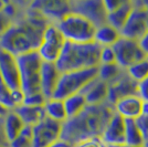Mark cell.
Listing matches in <instances>:
<instances>
[{
	"mask_svg": "<svg viewBox=\"0 0 148 147\" xmlns=\"http://www.w3.org/2000/svg\"><path fill=\"white\" fill-rule=\"evenodd\" d=\"M133 10L119 33L121 37L139 41V39L148 31L146 21L147 8L144 6L143 1H133Z\"/></svg>",
	"mask_w": 148,
	"mask_h": 147,
	"instance_id": "obj_10",
	"label": "cell"
},
{
	"mask_svg": "<svg viewBox=\"0 0 148 147\" xmlns=\"http://www.w3.org/2000/svg\"><path fill=\"white\" fill-rule=\"evenodd\" d=\"M11 19L8 18L6 14L3 13L2 10H0V37L1 34L7 30V28L11 25Z\"/></svg>",
	"mask_w": 148,
	"mask_h": 147,
	"instance_id": "obj_34",
	"label": "cell"
},
{
	"mask_svg": "<svg viewBox=\"0 0 148 147\" xmlns=\"http://www.w3.org/2000/svg\"><path fill=\"white\" fill-rule=\"evenodd\" d=\"M124 70L116 63L113 64H99L97 67V78L103 82L110 84L111 82L117 79Z\"/></svg>",
	"mask_w": 148,
	"mask_h": 147,
	"instance_id": "obj_26",
	"label": "cell"
},
{
	"mask_svg": "<svg viewBox=\"0 0 148 147\" xmlns=\"http://www.w3.org/2000/svg\"><path fill=\"white\" fill-rule=\"evenodd\" d=\"M0 78L11 91L20 89L17 56L0 49Z\"/></svg>",
	"mask_w": 148,
	"mask_h": 147,
	"instance_id": "obj_13",
	"label": "cell"
},
{
	"mask_svg": "<svg viewBox=\"0 0 148 147\" xmlns=\"http://www.w3.org/2000/svg\"><path fill=\"white\" fill-rule=\"evenodd\" d=\"M23 127L25 124L13 111H9L6 116L2 118V132L8 143L12 142L16 137H18Z\"/></svg>",
	"mask_w": 148,
	"mask_h": 147,
	"instance_id": "obj_21",
	"label": "cell"
},
{
	"mask_svg": "<svg viewBox=\"0 0 148 147\" xmlns=\"http://www.w3.org/2000/svg\"><path fill=\"white\" fill-rule=\"evenodd\" d=\"M124 144L133 147H144L142 131L136 120H125V142Z\"/></svg>",
	"mask_w": 148,
	"mask_h": 147,
	"instance_id": "obj_23",
	"label": "cell"
},
{
	"mask_svg": "<svg viewBox=\"0 0 148 147\" xmlns=\"http://www.w3.org/2000/svg\"><path fill=\"white\" fill-rule=\"evenodd\" d=\"M116 63V56L113 47H101L99 64H113Z\"/></svg>",
	"mask_w": 148,
	"mask_h": 147,
	"instance_id": "obj_29",
	"label": "cell"
},
{
	"mask_svg": "<svg viewBox=\"0 0 148 147\" xmlns=\"http://www.w3.org/2000/svg\"><path fill=\"white\" fill-rule=\"evenodd\" d=\"M133 7H134L133 1L123 0L121 2V5L116 9H114L113 11L107 13L106 23H108L113 28H115L116 30H118L121 32L122 28L126 23V21H127V19L130 17V12L133 10Z\"/></svg>",
	"mask_w": 148,
	"mask_h": 147,
	"instance_id": "obj_20",
	"label": "cell"
},
{
	"mask_svg": "<svg viewBox=\"0 0 148 147\" xmlns=\"http://www.w3.org/2000/svg\"><path fill=\"white\" fill-rule=\"evenodd\" d=\"M49 25V20L31 8L29 2L25 10L1 34L0 49L14 56L37 51Z\"/></svg>",
	"mask_w": 148,
	"mask_h": 147,
	"instance_id": "obj_1",
	"label": "cell"
},
{
	"mask_svg": "<svg viewBox=\"0 0 148 147\" xmlns=\"http://www.w3.org/2000/svg\"><path fill=\"white\" fill-rule=\"evenodd\" d=\"M143 100L138 95L126 96L113 104L114 113L122 116L124 120H137L142 116Z\"/></svg>",
	"mask_w": 148,
	"mask_h": 147,
	"instance_id": "obj_17",
	"label": "cell"
},
{
	"mask_svg": "<svg viewBox=\"0 0 148 147\" xmlns=\"http://www.w3.org/2000/svg\"><path fill=\"white\" fill-rule=\"evenodd\" d=\"M138 43H139V45H140L142 50L144 51V53L148 56V31L143 36L142 38H140V39H139Z\"/></svg>",
	"mask_w": 148,
	"mask_h": 147,
	"instance_id": "obj_36",
	"label": "cell"
},
{
	"mask_svg": "<svg viewBox=\"0 0 148 147\" xmlns=\"http://www.w3.org/2000/svg\"><path fill=\"white\" fill-rule=\"evenodd\" d=\"M136 122L142 131L143 138H144V147H148V117H138Z\"/></svg>",
	"mask_w": 148,
	"mask_h": 147,
	"instance_id": "obj_31",
	"label": "cell"
},
{
	"mask_svg": "<svg viewBox=\"0 0 148 147\" xmlns=\"http://www.w3.org/2000/svg\"><path fill=\"white\" fill-rule=\"evenodd\" d=\"M61 132L62 123L45 116L31 127V147H49L61 138Z\"/></svg>",
	"mask_w": 148,
	"mask_h": 147,
	"instance_id": "obj_8",
	"label": "cell"
},
{
	"mask_svg": "<svg viewBox=\"0 0 148 147\" xmlns=\"http://www.w3.org/2000/svg\"><path fill=\"white\" fill-rule=\"evenodd\" d=\"M65 40L54 23H50L44 31L37 52L42 62L56 63L64 48Z\"/></svg>",
	"mask_w": 148,
	"mask_h": 147,
	"instance_id": "obj_7",
	"label": "cell"
},
{
	"mask_svg": "<svg viewBox=\"0 0 148 147\" xmlns=\"http://www.w3.org/2000/svg\"><path fill=\"white\" fill-rule=\"evenodd\" d=\"M107 93L108 84L96 76L82 90L81 94L84 96L87 104L96 105L107 102Z\"/></svg>",
	"mask_w": 148,
	"mask_h": 147,
	"instance_id": "obj_18",
	"label": "cell"
},
{
	"mask_svg": "<svg viewBox=\"0 0 148 147\" xmlns=\"http://www.w3.org/2000/svg\"><path fill=\"white\" fill-rule=\"evenodd\" d=\"M8 112H9V111H7L2 105L0 104V118H3V117L6 116V114Z\"/></svg>",
	"mask_w": 148,
	"mask_h": 147,
	"instance_id": "obj_39",
	"label": "cell"
},
{
	"mask_svg": "<svg viewBox=\"0 0 148 147\" xmlns=\"http://www.w3.org/2000/svg\"><path fill=\"white\" fill-rule=\"evenodd\" d=\"M113 114V105L107 102L87 104L81 113L62 123L61 138L73 146L92 138H101Z\"/></svg>",
	"mask_w": 148,
	"mask_h": 147,
	"instance_id": "obj_2",
	"label": "cell"
},
{
	"mask_svg": "<svg viewBox=\"0 0 148 147\" xmlns=\"http://www.w3.org/2000/svg\"><path fill=\"white\" fill-rule=\"evenodd\" d=\"M97 76V67L72 71L60 74V79L52 98L64 100L71 95L81 93L82 90Z\"/></svg>",
	"mask_w": 148,
	"mask_h": 147,
	"instance_id": "obj_6",
	"label": "cell"
},
{
	"mask_svg": "<svg viewBox=\"0 0 148 147\" xmlns=\"http://www.w3.org/2000/svg\"><path fill=\"white\" fill-rule=\"evenodd\" d=\"M137 95L142 98L143 101H148V78L138 83V91Z\"/></svg>",
	"mask_w": 148,
	"mask_h": 147,
	"instance_id": "obj_33",
	"label": "cell"
},
{
	"mask_svg": "<svg viewBox=\"0 0 148 147\" xmlns=\"http://www.w3.org/2000/svg\"><path fill=\"white\" fill-rule=\"evenodd\" d=\"M71 12L77 13L87 19L97 28L106 23L107 12L105 10L104 2L99 0H77L70 1Z\"/></svg>",
	"mask_w": 148,
	"mask_h": 147,
	"instance_id": "obj_11",
	"label": "cell"
},
{
	"mask_svg": "<svg viewBox=\"0 0 148 147\" xmlns=\"http://www.w3.org/2000/svg\"><path fill=\"white\" fill-rule=\"evenodd\" d=\"M123 0H107V1H103L104 2V7H105V10H106V12H111L113 11L114 9H116L119 5H121V2H122Z\"/></svg>",
	"mask_w": 148,
	"mask_h": 147,
	"instance_id": "obj_35",
	"label": "cell"
},
{
	"mask_svg": "<svg viewBox=\"0 0 148 147\" xmlns=\"http://www.w3.org/2000/svg\"><path fill=\"white\" fill-rule=\"evenodd\" d=\"M102 141L107 146L122 145L125 142V120L116 113L113 114L102 134Z\"/></svg>",
	"mask_w": 148,
	"mask_h": 147,
	"instance_id": "obj_16",
	"label": "cell"
},
{
	"mask_svg": "<svg viewBox=\"0 0 148 147\" xmlns=\"http://www.w3.org/2000/svg\"><path fill=\"white\" fill-rule=\"evenodd\" d=\"M49 147H73V145H71L70 143L60 138V139H58L56 142H54L53 144H51Z\"/></svg>",
	"mask_w": 148,
	"mask_h": 147,
	"instance_id": "obj_37",
	"label": "cell"
},
{
	"mask_svg": "<svg viewBox=\"0 0 148 147\" xmlns=\"http://www.w3.org/2000/svg\"><path fill=\"white\" fill-rule=\"evenodd\" d=\"M63 104H64L66 116L68 118H70V117H73L81 113L83 109L87 105V103L84 96L81 93H77V94H74V95L64 98Z\"/></svg>",
	"mask_w": 148,
	"mask_h": 147,
	"instance_id": "obj_25",
	"label": "cell"
},
{
	"mask_svg": "<svg viewBox=\"0 0 148 147\" xmlns=\"http://www.w3.org/2000/svg\"><path fill=\"white\" fill-rule=\"evenodd\" d=\"M113 50L116 56V64L123 70H127L130 65L146 59L138 41L121 37L113 45Z\"/></svg>",
	"mask_w": 148,
	"mask_h": 147,
	"instance_id": "obj_9",
	"label": "cell"
},
{
	"mask_svg": "<svg viewBox=\"0 0 148 147\" xmlns=\"http://www.w3.org/2000/svg\"><path fill=\"white\" fill-rule=\"evenodd\" d=\"M9 147H31V127L25 126L18 137L9 143Z\"/></svg>",
	"mask_w": 148,
	"mask_h": 147,
	"instance_id": "obj_28",
	"label": "cell"
},
{
	"mask_svg": "<svg viewBox=\"0 0 148 147\" xmlns=\"http://www.w3.org/2000/svg\"><path fill=\"white\" fill-rule=\"evenodd\" d=\"M45 116L59 123H64L68 120L64 104L62 100L58 98H49L45 101L43 105Z\"/></svg>",
	"mask_w": 148,
	"mask_h": 147,
	"instance_id": "obj_24",
	"label": "cell"
},
{
	"mask_svg": "<svg viewBox=\"0 0 148 147\" xmlns=\"http://www.w3.org/2000/svg\"><path fill=\"white\" fill-rule=\"evenodd\" d=\"M60 71L56 63L42 62L40 72V92L47 100L53 98V94L60 79Z\"/></svg>",
	"mask_w": 148,
	"mask_h": 147,
	"instance_id": "obj_15",
	"label": "cell"
},
{
	"mask_svg": "<svg viewBox=\"0 0 148 147\" xmlns=\"http://www.w3.org/2000/svg\"><path fill=\"white\" fill-rule=\"evenodd\" d=\"M66 42H94L95 25L77 13L69 12L56 23Z\"/></svg>",
	"mask_w": 148,
	"mask_h": 147,
	"instance_id": "obj_4",
	"label": "cell"
},
{
	"mask_svg": "<svg viewBox=\"0 0 148 147\" xmlns=\"http://www.w3.org/2000/svg\"><path fill=\"white\" fill-rule=\"evenodd\" d=\"M126 72L130 79H133L137 83H140L148 78V59L146 58L142 61L136 62L135 64L130 65L126 70Z\"/></svg>",
	"mask_w": 148,
	"mask_h": 147,
	"instance_id": "obj_27",
	"label": "cell"
},
{
	"mask_svg": "<svg viewBox=\"0 0 148 147\" xmlns=\"http://www.w3.org/2000/svg\"><path fill=\"white\" fill-rule=\"evenodd\" d=\"M138 83L130 79L126 70H124L117 79L108 84V93H107V103L114 104L118 100L126 96L137 95Z\"/></svg>",
	"mask_w": 148,
	"mask_h": 147,
	"instance_id": "obj_12",
	"label": "cell"
},
{
	"mask_svg": "<svg viewBox=\"0 0 148 147\" xmlns=\"http://www.w3.org/2000/svg\"><path fill=\"white\" fill-rule=\"evenodd\" d=\"M108 147H133V146H128L126 144H122V145H115V146H108Z\"/></svg>",
	"mask_w": 148,
	"mask_h": 147,
	"instance_id": "obj_40",
	"label": "cell"
},
{
	"mask_svg": "<svg viewBox=\"0 0 148 147\" xmlns=\"http://www.w3.org/2000/svg\"><path fill=\"white\" fill-rule=\"evenodd\" d=\"M13 112L22 121L25 126H30V127L34 126L45 117L43 106H30V105L21 104L17 106Z\"/></svg>",
	"mask_w": 148,
	"mask_h": 147,
	"instance_id": "obj_19",
	"label": "cell"
},
{
	"mask_svg": "<svg viewBox=\"0 0 148 147\" xmlns=\"http://www.w3.org/2000/svg\"><path fill=\"white\" fill-rule=\"evenodd\" d=\"M101 47L97 43L65 42L56 65L60 73L81 71L99 65Z\"/></svg>",
	"mask_w": 148,
	"mask_h": 147,
	"instance_id": "obj_3",
	"label": "cell"
},
{
	"mask_svg": "<svg viewBox=\"0 0 148 147\" xmlns=\"http://www.w3.org/2000/svg\"><path fill=\"white\" fill-rule=\"evenodd\" d=\"M20 89L25 96L40 92V72L42 60L37 51L17 56Z\"/></svg>",
	"mask_w": 148,
	"mask_h": 147,
	"instance_id": "obj_5",
	"label": "cell"
},
{
	"mask_svg": "<svg viewBox=\"0 0 148 147\" xmlns=\"http://www.w3.org/2000/svg\"><path fill=\"white\" fill-rule=\"evenodd\" d=\"M73 147H108V146L102 141V138H92V139H88V141L82 142L80 144H76Z\"/></svg>",
	"mask_w": 148,
	"mask_h": 147,
	"instance_id": "obj_32",
	"label": "cell"
},
{
	"mask_svg": "<svg viewBox=\"0 0 148 147\" xmlns=\"http://www.w3.org/2000/svg\"><path fill=\"white\" fill-rule=\"evenodd\" d=\"M147 59H148V56H147Z\"/></svg>",
	"mask_w": 148,
	"mask_h": 147,
	"instance_id": "obj_42",
	"label": "cell"
},
{
	"mask_svg": "<svg viewBox=\"0 0 148 147\" xmlns=\"http://www.w3.org/2000/svg\"><path fill=\"white\" fill-rule=\"evenodd\" d=\"M146 21H147V28H148V8H147V12H146Z\"/></svg>",
	"mask_w": 148,
	"mask_h": 147,
	"instance_id": "obj_41",
	"label": "cell"
},
{
	"mask_svg": "<svg viewBox=\"0 0 148 147\" xmlns=\"http://www.w3.org/2000/svg\"><path fill=\"white\" fill-rule=\"evenodd\" d=\"M121 38L119 31L113 28L108 23H105L95 29L94 42L99 47H113L116 41Z\"/></svg>",
	"mask_w": 148,
	"mask_h": 147,
	"instance_id": "obj_22",
	"label": "cell"
},
{
	"mask_svg": "<svg viewBox=\"0 0 148 147\" xmlns=\"http://www.w3.org/2000/svg\"><path fill=\"white\" fill-rule=\"evenodd\" d=\"M45 101H47V98L43 96V94L39 92L25 96L22 104L30 105V106H43Z\"/></svg>",
	"mask_w": 148,
	"mask_h": 147,
	"instance_id": "obj_30",
	"label": "cell"
},
{
	"mask_svg": "<svg viewBox=\"0 0 148 147\" xmlns=\"http://www.w3.org/2000/svg\"><path fill=\"white\" fill-rule=\"evenodd\" d=\"M142 116L148 117V101H143V104H142Z\"/></svg>",
	"mask_w": 148,
	"mask_h": 147,
	"instance_id": "obj_38",
	"label": "cell"
},
{
	"mask_svg": "<svg viewBox=\"0 0 148 147\" xmlns=\"http://www.w3.org/2000/svg\"><path fill=\"white\" fill-rule=\"evenodd\" d=\"M30 7L45 17L50 23L54 25L66 13L71 12L70 1H31Z\"/></svg>",
	"mask_w": 148,
	"mask_h": 147,
	"instance_id": "obj_14",
	"label": "cell"
}]
</instances>
